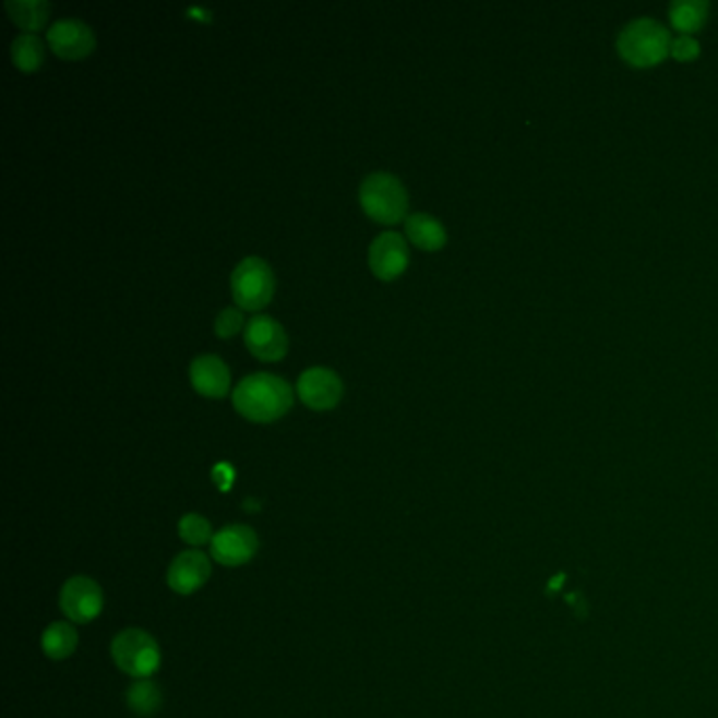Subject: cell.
Instances as JSON below:
<instances>
[{"label":"cell","instance_id":"1","mask_svg":"<svg viewBox=\"0 0 718 718\" xmlns=\"http://www.w3.org/2000/svg\"><path fill=\"white\" fill-rule=\"evenodd\" d=\"M232 400L244 418L272 421L294 405V390L287 380L260 371L240 380L232 392Z\"/></svg>","mask_w":718,"mask_h":718},{"label":"cell","instance_id":"2","mask_svg":"<svg viewBox=\"0 0 718 718\" xmlns=\"http://www.w3.org/2000/svg\"><path fill=\"white\" fill-rule=\"evenodd\" d=\"M672 34L656 17H636L618 36L622 60L634 68L656 65L670 53Z\"/></svg>","mask_w":718,"mask_h":718},{"label":"cell","instance_id":"3","mask_svg":"<svg viewBox=\"0 0 718 718\" xmlns=\"http://www.w3.org/2000/svg\"><path fill=\"white\" fill-rule=\"evenodd\" d=\"M359 199L367 215L384 224H394L403 219L409 205V196L403 181L388 171L369 173L360 181Z\"/></svg>","mask_w":718,"mask_h":718},{"label":"cell","instance_id":"4","mask_svg":"<svg viewBox=\"0 0 718 718\" xmlns=\"http://www.w3.org/2000/svg\"><path fill=\"white\" fill-rule=\"evenodd\" d=\"M112 658L129 677L148 679L160 666V649L148 632L124 630L112 643Z\"/></svg>","mask_w":718,"mask_h":718},{"label":"cell","instance_id":"5","mask_svg":"<svg viewBox=\"0 0 718 718\" xmlns=\"http://www.w3.org/2000/svg\"><path fill=\"white\" fill-rule=\"evenodd\" d=\"M230 285L237 303L247 310H260L274 294V274L262 258L249 255L232 270Z\"/></svg>","mask_w":718,"mask_h":718},{"label":"cell","instance_id":"6","mask_svg":"<svg viewBox=\"0 0 718 718\" xmlns=\"http://www.w3.org/2000/svg\"><path fill=\"white\" fill-rule=\"evenodd\" d=\"M61 611L76 624L93 622L104 609V593L91 577L79 575L65 582L60 595Z\"/></svg>","mask_w":718,"mask_h":718},{"label":"cell","instance_id":"7","mask_svg":"<svg viewBox=\"0 0 718 718\" xmlns=\"http://www.w3.org/2000/svg\"><path fill=\"white\" fill-rule=\"evenodd\" d=\"M260 548L255 531L247 525H228L213 536L211 554L219 565L240 567L249 563Z\"/></svg>","mask_w":718,"mask_h":718},{"label":"cell","instance_id":"8","mask_svg":"<svg viewBox=\"0 0 718 718\" xmlns=\"http://www.w3.org/2000/svg\"><path fill=\"white\" fill-rule=\"evenodd\" d=\"M47 40L58 56L68 60L85 58L95 47V34L91 31L89 24H85L79 17L56 20L47 31Z\"/></svg>","mask_w":718,"mask_h":718},{"label":"cell","instance_id":"9","mask_svg":"<svg viewBox=\"0 0 718 718\" xmlns=\"http://www.w3.org/2000/svg\"><path fill=\"white\" fill-rule=\"evenodd\" d=\"M301 400L312 409H331L342 398V378L330 367H310L298 380Z\"/></svg>","mask_w":718,"mask_h":718},{"label":"cell","instance_id":"10","mask_svg":"<svg viewBox=\"0 0 718 718\" xmlns=\"http://www.w3.org/2000/svg\"><path fill=\"white\" fill-rule=\"evenodd\" d=\"M244 344L260 359L278 360L285 355L289 339L276 319L258 314L244 325Z\"/></svg>","mask_w":718,"mask_h":718},{"label":"cell","instance_id":"11","mask_svg":"<svg viewBox=\"0 0 718 718\" xmlns=\"http://www.w3.org/2000/svg\"><path fill=\"white\" fill-rule=\"evenodd\" d=\"M409 249L405 237L398 232L386 230L378 235L369 244V266L375 276L390 280L407 268Z\"/></svg>","mask_w":718,"mask_h":718},{"label":"cell","instance_id":"12","mask_svg":"<svg viewBox=\"0 0 718 718\" xmlns=\"http://www.w3.org/2000/svg\"><path fill=\"white\" fill-rule=\"evenodd\" d=\"M211 575V561L201 550H186L171 563L167 582L173 593L192 595L207 584Z\"/></svg>","mask_w":718,"mask_h":718},{"label":"cell","instance_id":"13","mask_svg":"<svg viewBox=\"0 0 718 718\" xmlns=\"http://www.w3.org/2000/svg\"><path fill=\"white\" fill-rule=\"evenodd\" d=\"M190 380L205 396H224L230 388V369L215 355H199L190 362Z\"/></svg>","mask_w":718,"mask_h":718},{"label":"cell","instance_id":"14","mask_svg":"<svg viewBox=\"0 0 718 718\" xmlns=\"http://www.w3.org/2000/svg\"><path fill=\"white\" fill-rule=\"evenodd\" d=\"M405 232L421 249L434 251L441 249L447 242V230L441 219H436L430 213H411L405 219Z\"/></svg>","mask_w":718,"mask_h":718},{"label":"cell","instance_id":"15","mask_svg":"<svg viewBox=\"0 0 718 718\" xmlns=\"http://www.w3.org/2000/svg\"><path fill=\"white\" fill-rule=\"evenodd\" d=\"M4 7L11 20L26 32L40 31L51 13L47 0H7Z\"/></svg>","mask_w":718,"mask_h":718},{"label":"cell","instance_id":"16","mask_svg":"<svg viewBox=\"0 0 718 718\" xmlns=\"http://www.w3.org/2000/svg\"><path fill=\"white\" fill-rule=\"evenodd\" d=\"M670 22L681 34H693L699 31L708 20V2L706 0H674L668 9Z\"/></svg>","mask_w":718,"mask_h":718},{"label":"cell","instance_id":"17","mask_svg":"<svg viewBox=\"0 0 718 718\" xmlns=\"http://www.w3.org/2000/svg\"><path fill=\"white\" fill-rule=\"evenodd\" d=\"M11 58L13 63L24 70V72H34L43 65L45 61V45L34 32H24L17 34L11 43Z\"/></svg>","mask_w":718,"mask_h":718},{"label":"cell","instance_id":"18","mask_svg":"<svg viewBox=\"0 0 718 718\" xmlns=\"http://www.w3.org/2000/svg\"><path fill=\"white\" fill-rule=\"evenodd\" d=\"M79 634L68 622H56L43 634V649L51 659H65L74 654Z\"/></svg>","mask_w":718,"mask_h":718},{"label":"cell","instance_id":"19","mask_svg":"<svg viewBox=\"0 0 718 718\" xmlns=\"http://www.w3.org/2000/svg\"><path fill=\"white\" fill-rule=\"evenodd\" d=\"M160 702H163L160 689L156 687L148 679L135 681L127 691V704L140 717L154 715L160 708Z\"/></svg>","mask_w":718,"mask_h":718},{"label":"cell","instance_id":"20","mask_svg":"<svg viewBox=\"0 0 718 718\" xmlns=\"http://www.w3.org/2000/svg\"><path fill=\"white\" fill-rule=\"evenodd\" d=\"M180 536L186 543L199 548L207 541H213V529L211 523L201 514H186L180 520Z\"/></svg>","mask_w":718,"mask_h":718},{"label":"cell","instance_id":"21","mask_svg":"<svg viewBox=\"0 0 718 718\" xmlns=\"http://www.w3.org/2000/svg\"><path fill=\"white\" fill-rule=\"evenodd\" d=\"M242 323H244V316H242L239 308L228 306L215 319V333L219 337H230L232 333H237L242 327Z\"/></svg>","mask_w":718,"mask_h":718},{"label":"cell","instance_id":"22","mask_svg":"<svg viewBox=\"0 0 718 718\" xmlns=\"http://www.w3.org/2000/svg\"><path fill=\"white\" fill-rule=\"evenodd\" d=\"M699 51H702V45H699V40H697L693 34H679V36H672L670 53H672L677 60H695V58L699 56Z\"/></svg>","mask_w":718,"mask_h":718},{"label":"cell","instance_id":"23","mask_svg":"<svg viewBox=\"0 0 718 718\" xmlns=\"http://www.w3.org/2000/svg\"><path fill=\"white\" fill-rule=\"evenodd\" d=\"M213 475H215L217 482H219V479H226V487H230V480L235 479V472H232V468L228 464H217L215 470H213Z\"/></svg>","mask_w":718,"mask_h":718}]
</instances>
